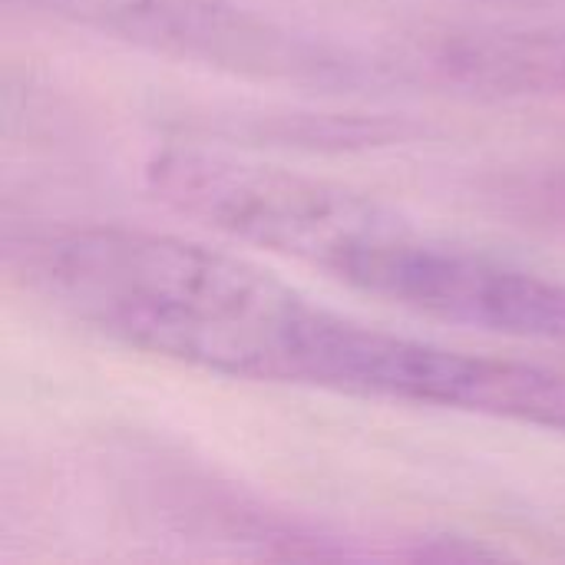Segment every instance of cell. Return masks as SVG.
Here are the masks:
<instances>
[{
  "label": "cell",
  "mask_w": 565,
  "mask_h": 565,
  "mask_svg": "<svg viewBox=\"0 0 565 565\" xmlns=\"http://www.w3.org/2000/svg\"><path fill=\"white\" fill-rule=\"evenodd\" d=\"M17 281L63 318L209 374L301 384L321 305L232 252L126 225L7 232Z\"/></svg>",
  "instance_id": "1"
},
{
  "label": "cell",
  "mask_w": 565,
  "mask_h": 565,
  "mask_svg": "<svg viewBox=\"0 0 565 565\" xmlns=\"http://www.w3.org/2000/svg\"><path fill=\"white\" fill-rule=\"evenodd\" d=\"M142 172L172 212L328 275L397 215L348 185L202 146H162Z\"/></svg>",
  "instance_id": "2"
},
{
  "label": "cell",
  "mask_w": 565,
  "mask_h": 565,
  "mask_svg": "<svg viewBox=\"0 0 565 565\" xmlns=\"http://www.w3.org/2000/svg\"><path fill=\"white\" fill-rule=\"evenodd\" d=\"M305 387L565 434V371L444 348L328 308L308 344Z\"/></svg>",
  "instance_id": "3"
},
{
  "label": "cell",
  "mask_w": 565,
  "mask_h": 565,
  "mask_svg": "<svg viewBox=\"0 0 565 565\" xmlns=\"http://www.w3.org/2000/svg\"><path fill=\"white\" fill-rule=\"evenodd\" d=\"M387 305L503 338L565 344V281L417 232L394 215L331 271Z\"/></svg>",
  "instance_id": "4"
},
{
  "label": "cell",
  "mask_w": 565,
  "mask_h": 565,
  "mask_svg": "<svg viewBox=\"0 0 565 565\" xmlns=\"http://www.w3.org/2000/svg\"><path fill=\"white\" fill-rule=\"evenodd\" d=\"M126 46L248 79L351 86L364 73L338 50L232 0H10Z\"/></svg>",
  "instance_id": "5"
},
{
  "label": "cell",
  "mask_w": 565,
  "mask_h": 565,
  "mask_svg": "<svg viewBox=\"0 0 565 565\" xmlns=\"http://www.w3.org/2000/svg\"><path fill=\"white\" fill-rule=\"evenodd\" d=\"M424 66L450 86L500 99H565V26L470 23L424 40Z\"/></svg>",
  "instance_id": "6"
},
{
  "label": "cell",
  "mask_w": 565,
  "mask_h": 565,
  "mask_svg": "<svg viewBox=\"0 0 565 565\" xmlns=\"http://www.w3.org/2000/svg\"><path fill=\"white\" fill-rule=\"evenodd\" d=\"M487 195L510 218L565 238V166L507 172L490 182Z\"/></svg>",
  "instance_id": "7"
}]
</instances>
